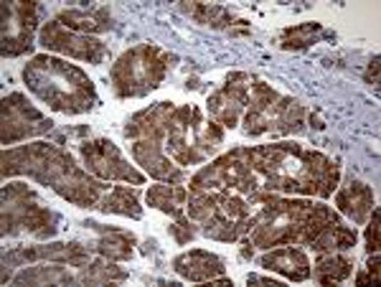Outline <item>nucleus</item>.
<instances>
[{
	"mask_svg": "<svg viewBox=\"0 0 381 287\" xmlns=\"http://www.w3.org/2000/svg\"><path fill=\"white\" fill-rule=\"evenodd\" d=\"M262 264L267 269L285 272V275L292 277V280H305V277H308V259H305L303 251L292 249V247H287V249H280V251H274V254H269V257H264Z\"/></svg>",
	"mask_w": 381,
	"mask_h": 287,
	"instance_id": "1",
	"label": "nucleus"
},
{
	"mask_svg": "<svg viewBox=\"0 0 381 287\" xmlns=\"http://www.w3.org/2000/svg\"><path fill=\"white\" fill-rule=\"evenodd\" d=\"M181 259L193 264V267L178 269L181 275L190 277V280H206V277H211L214 272H221V262L216 257H211V254H206V251H193V254H186V257H181Z\"/></svg>",
	"mask_w": 381,
	"mask_h": 287,
	"instance_id": "2",
	"label": "nucleus"
},
{
	"mask_svg": "<svg viewBox=\"0 0 381 287\" xmlns=\"http://www.w3.org/2000/svg\"><path fill=\"white\" fill-rule=\"evenodd\" d=\"M137 198L132 191H127V188H117V191L112 193V196L104 201V206L102 209L104 211H119V214H132L137 216Z\"/></svg>",
	"mask_w": 381,
	"mask_h": 287,
	"instance_id": "3",
	"label": "nucleus"
},
{
	"mask_svg": "<svg viewBox=\"0 0 381 287\" xmlns=\"http://www.w3.org/2000/svg\"><path fill=\"white\" fill-rule=\"evenodd\" d=\"M148 201L163 211H171L176 201H183V191H171V185H158L148 193Z\"/></svg>",
	"mask_w": 381,
	"mask_h": 287,
	"instance_id": "4",
	"label": "nucleus"
},
{
	"mask_svg": "<svg viewBox=\"0 0 381 287\" xmlns=\"http://www.w3.org/2000/svg\"><path fill=\"white\" fill-rule=\"evenodd\" d=\"M318 272H331V282H336V280H343L348 272H351V264L345 262V259H340V257H328V259H323L321 264H318Z\"/></svg>",
	"mask_w": 381,
	"mask_h": 287,
	"instance_id": "5",
	"label": "nucleus"
},
{
	"mask_svg": "<svg viewBox=\"0 0 381 287\" xmlns=\"http://www.w3.org/2000/svg\"><path fill=\"white\" fill-rule=\"evenodd\" d=\"M369 251H376L379 249V211H374V222H371V229H369Z\"/></svg>",
	"mask_w": 381,
	"mask_h": 287,
	"instance_id": "6",
	"label": "nucleus"
}]
</instances>
